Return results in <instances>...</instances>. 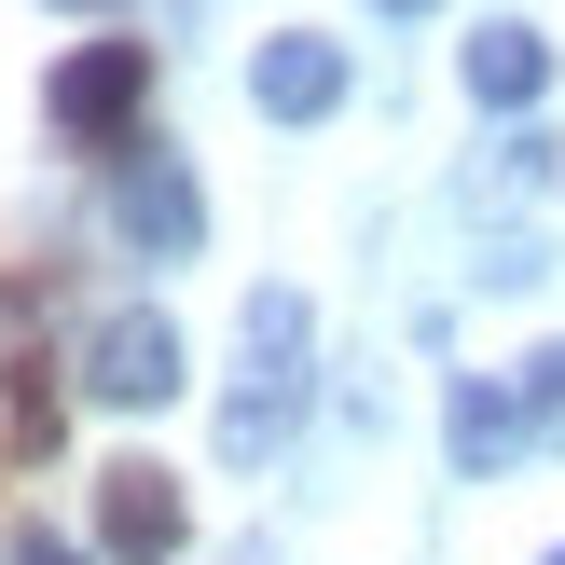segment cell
I'll return each instance as SVG.
<instances>
[{
	"mask_svg": "<svg viewBox=\"0 0 565 565\" xmlns=\"http://www.w3.org/2000/svg\"><path fill=\"white\" fill-rule=\"evenodd\" d=\"M42 110H55V138H70V152H97V166L152 152V138H138V110H152V42H125V28H110V42H83L70 70L42 83Z\"/></svg>",
	"mask_w": 565,
	"mask_h": 565,
	"instance_id": "1",
	"label": "cell"
},
{
	"mask_svg": "<svg viewBox=\"0 0 565 565\" xmlns=\"http://www.w3.org/2000/svg\"><path fill=\"white\" fill-rule=\"evenodd\" d=\"M303 345H318L303 290H248V373H235V401H221V456H263L303 414Z\"/></svg>",
	"mask_w": 565,
	"mask_h": 565,
	"instance_id": "2",
	"label": "cell"
},
{
	"mask_svg": "<svg viewBox=\"0 0 565 565\" xmlns=\"http://www.w3.org/2000/svg\"><path fill=\"white\" fill-rule=\"evenodd\" d=\"M83 386H97V401H125V414L180 401V318H152V303H110L97 345H83Z\"/></svg>",
	"mask_w": 565,
	"mask_h": 565,
	"instance_id": "3",
	"label": "cell"
},
{
	"mask_svg": "<svg viewBox=\"0 0 565 565\" xmlns=\"http://www.w3.org/2000/svg\"><path fill=\"white\" fill-rule=\"evenodd\" d=\"M180 469H152V456H110L97 469V539H110V565H180Z\"/></svg>",
	"mask_w": 565,
	"mask_h": 565,
	"instance_id": "4",
	"label": "cell"
},
{
	"mask_svg": "<svg viewBox=\"0 0 565 565\" xmlns=\"http://www.w3.org/2000/svg\"><path fill=\"white\" fill-rule=\"evenodd\" d=\"M110 221H125V235L152 248V263H180V248L207 235V193H193L166 152H125V166H110Z\"/></svg>",
	"mask_w": 565,
	"mask_h": 565,
	"instance_id": "5",
	"label": "cell"
},
{
	"mask_svg": "<svg viewBox=\"0 0 565 565\" xmlns=\"http://www.w3.org/2000/svg\"><path fill=\"white\" fill-rule=\"evenodd\" d=\"M248 97H263L276 125H318V110L345 97V42H318V28H276V42L248 55Z\"/></svg>",
	"mask_w": 565,
	"mask_h": 565,
	"instance_id": "6",
	"label": "cell"
},
{
	"mask_svg": "<svg viewBox=\"0 0 565 565\" xmlns=\"http://www.w3.org/2000/svg\"><path fill=\"white\" fill-rule=\"evenodd\" d=\"M55 428H70V401H55V359L14 331V359H0V441H14V456H42Z\"/></svg>",
	"mask_w": 565,
	"mask_h": 565,
	"instance_id": "7",
	"label": "cell"
},
{
	"mask_svg": "<svg viewBox=\"0 0 565 565\" xmlns=\"http://www.w3.org/2000/svg\"><path fill=\"white\" fill-rule=\"evenodd\" d=\"M539 83H552V42H539V28H483V42H469V97H483V110H524Z\"/></svg>",
	"mask_w": 565,
	"mask_h": 565,
	"instance_id": "8",
	"label": "cell"
},
{
	"mask_svg": "<svg viewBox=\"0 0 565 565\" xmlns=\"http://www.w3.org/2000/svg\"><path fill=\"white\" fill-rule=\"evenodd\" d=\"M524 441V401L511 386H456V469H497Z\"/></svg>",
	"mask_w": 565,
	"mask_h": 565,
	"instance_id": "9",
	"label": "cell"
},
{
	"mask_svg": "<svg viewBox=\"0 0 565 565\" xmlns=\"http://www.w3.org/2000/svg\"><path fill=\"white\" fill-rule=\"evenodd\" d=\"M524 428H565V345L524 359Z\"/></svg>",
	"mask_w": 565,
	"mask_h": 565,
	"instance_id": "10",
	"label": "cell"
},
{
	"mask_svg": "<svg viewBox=\"0 0 565 565\" xmlns=\"http://www.w3.org/2000/svg\"><path fill=\"white\" fill-rule=\"evenodd\" d=\"M14 565H83V552L70 539H14Z\"/></svg>",
	"mask_w": 565,
	"mask_h": 565,
	"instance_id": "11",
	"label": "cell"
},
{
	"mask_svg": "<svg viewBox=\"0 0 565 565\" xmlns=\"http://www.w3.org/2000/svg\"><path fill=\"white\" fill-rule=\"evenodd\" d=\"M386 14H428V0H386Z\"/></svg>",
	"mask_w": 565,
	"mask_h": 565,
	"instance_id": "12",
	"label": "cell"
},
{
	"mask_svg": "<svg viewBox=\"0 0 565 565\" xmlns=\"http://www.w3.org/2000/svg\"><path fill=\"white\" fill-rule=\"evenodd\" d=\"M83 14H110V0H83Z\"/></svg>",
	"mask_w": 565,
	"mask_h": 565,
	"instance_id": "13",
	"label": "cell"
},
{
	"mask_svg": "<svg viewBox=\"0 0 565 565\" xmlns=\"http://www.w3.org/2000/svg\"><path fill=\"white\" fill-rule=\"evenodd\" d=\"M552 565H565V552H552Z\"/></svg>",
	"mask_w": 565,
	"mask_h": 565,
	"instance_id": "14",
	"label": "cell"
}]
</instances>
